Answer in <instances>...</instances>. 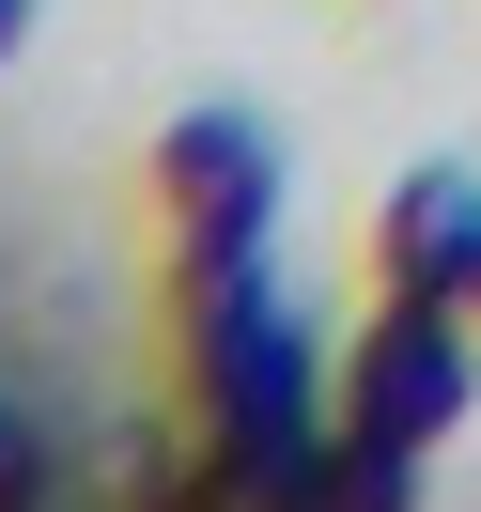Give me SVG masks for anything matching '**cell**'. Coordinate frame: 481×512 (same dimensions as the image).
<instances>
[{"label":"cell","instance_id":"obj_1","mask_svg":"<svg viewBox=\"0 0 481 512\" xmlns=\"http://www.w3.org/2000/svg\"><path fill=\"white\" fill-rule=\"evenodd\" d=\"M171 357H187V404H202V450H218L233 512L311 481L342 450V373H326L311 311L280 295V264H171Z\"/></svg>","mask_w":481,"mask_h":512},{"label":"cell","instance_id":"obj_2","mask_svg":"<svg viewBox=\"0 0 481 512\" xmlns=\"http://www.w3.org/2000/svg\"><path fill=\"white\" fill-rule=\"evenodd\" d=\"M466 404H481V311L373 295V326H357V357H342V435L435 450V435H466Z\"/></svg>","mask_w":481,"mask_h":512},{"label":"cell","instance_id":"obj_3","mask_svg":"<svg viewBox=\"0 0 481 512\" xmlns=\"http://www.w3.org/2000/svg\"><path fill=\"white\" fill-rule=\"evenodd\" d=\"M156 233H171V264L280 249V140H264L249 109H187V125L156 140Z\"/></svg>","mask_w":481,"mask_h":512},{"label":"cell","instance_id":"obj_4","mask_svg":"<svg viewBox=\"0 0 481 512\" xmlns=\"http://www.w3.org/2000/svg\"><path fill=\"white\" fill-rule=\"evenodd\" d=\"M373 295H435V311L481 295V187L466 171H404L373 202Z\"/></svg>","mask_w":481,"mask_h":512},{"label":"cell","instance_id":"obj_5","mask_svg":"<svg viewBox=\"0 0 481 512\" xmlns=\"http://www.w3.org/2000/svg\"><path fill=\"white\" fill-rule=\"evenodd\" d=\"M326 512H419V450L342 435V450H326Z\"/></svg>","mask_w":481,"mask_h":512},{"label":"cell","instance_id":"obj_6","mask_svg":"<svg viewBox=\"0 0 481 512\" xmlns=\"http://www.w3.org/2000/svg\"><path fill=\"white\" fill-rule=\"evenodd\" d=\"M32 497H47V450H32V419L0 404V512H32Z\"/></svg>","mask_w":481,"mask_h":512},{"label":"cell","instance_id":"obj_7","mask_svg":"<svg viewBox=\"0 0 481 512\" xmlns=\"http://www.w3.org/2000/svg\"><path fill=\"white\" fill-rule=\"evenodd\" d=\"M16 47H32V0H0V63H16Z\"/></svg>","mask_w":481,"mask_h":512},{"label":"cell","instance_id":"obj_8","mask_svg":"<svg viewBox=\"0 0 481 512\" xmlns=\"http://www.w3.org/2000/svg\"><path fill=\"white\" fill-rule=\"evenodd\" d=\"M466 311H481V295H466Z\"/></svg>","mask_w":481,"mask_h":512}]
</instances>
